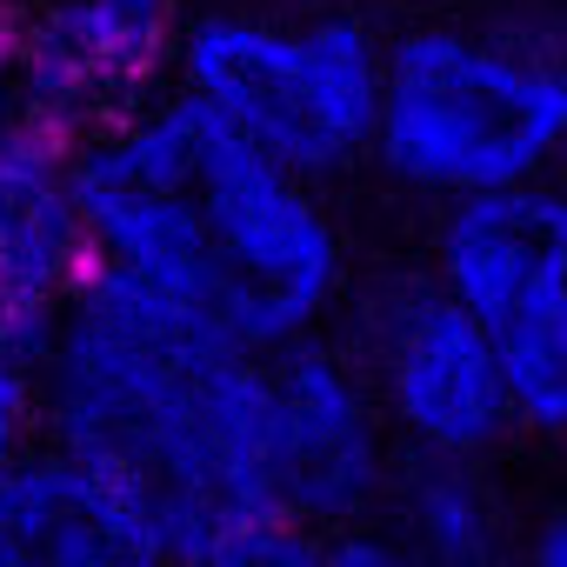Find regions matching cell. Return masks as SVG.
<instances>
[{
	"mask_svg": "<svg viewBox=\"0 0 567 567\" xmlns=\"http://www.w3.org/2000/svg\"><path fill=\"white\" fill-rule=\"evenodd\" d=\"M527 554H534L540 567H567V501H560L554 514H540V527L527 534Z\"/></svg>",
	"mask_w": 567,
	"mask_h": 567,
	"instance_id": "obj_13",
	"label": "cell"
},
{
	"mask_svg": "<svg viewBox=\"0 0 567 567\" xmlns=\"http://www.w3.org/2000/svg\"><path fill=\"white\" fill-rule=\"evenodd\" d=\"M167 560V534L154 501L48 441V447H21L0 467V567H147Z\"/></svg>",
	"mask_w": 567,
	"mask_h": 567,
	"instance_id": "obj_9",
	"label": "cell"
},
{
	"mask_svg": "<svg viewBox=\"0 0 567 567\" xmlns=\"http://www.w3.org/2000/svg\"><path fill=\"white\" fill-rule=\"evenodd\" d=\"M267 447L274 494L315 534H341L354 520H381L394 461L388 414L361 368H348L315 334L267 348Z\"/></svg>",
	"mask_w": 567,
	"mask_h": 567,
	"instance_id": "obj_6",
	"label": "cell"
},
{
	"mask_svg": "<svg viewBox=\"0 0 567 567\" xmlns=\"http://www.w3.org/2000/svg\"><path fill=\"white\" fill-rule=\"evenodd\" d=\"M368 388L408 454L481 461L514 427L501 348L441 280H401L368 308Z\"/></svg>",
	"mask_w": 567,
	"mask_h": 567,
	"instance_id": "obj_5",
	"label": "cell"
},
{
	"mask_svg": "<svg viewBox=\"0 0 567 567\" xmlns=\"http://www.w3.org/2000/svg\"><path fill=\"white\" fill-rule=\"evenodd\" d=\"M174 81L207 101L234 134L308 181L374 154L388 48L361 14L247 21L200 14L181 28Z\"/></svg>",
	"mask_w": 567,
	"mask_h": 567,
	"instance_id": "obj_4",
	"label": "cell"
},
{
	"mask_svg": "<svg viewBox=\"0 0 567 567\" xmlns=\"http://www.w3.org/2000/svg\"><path fill=\"white\" fill-rule=\"evenodd\" d=\"M174 48V0H54L8 41V107L87 134L147 101Z\"/></svg>",
	"mask_w": 567,
	"mask_h": 567,
	"instance_id": "obj_8",
	"label": "cell"
},
{
	"mask_svg": "<svg viewBox=\"0 0 567 567\" xmlns=\"http://www.w3.org/2000/svg\"><path fill=\"white\" fill-rule=\"evenodd\" d=\"M74 194L94 260L167 288L254 354L315 334L341 301L348 240L315 181L187 87L74 134Z\"/></svg>",
	"mask_w": 567,
	"mask_h": 567,
	"instance_id": "obj_2",
	"label": "cell"
},
{
	"mask_svg": "<svg viewBox=\"0 0 567 567\" xmlns=\"http://www.w3.org/2000/svg\"><path fill=\"white\" fill-rule=\"evenodd\" d=\"M501 348V381L514 427L527 434H567V301L520 315L514 328L494 334Z\"/></svg>",
	"mask_w": 567,
	"mask_h": 567,
	"instance_id": "obj_12",
	"label": "cell"
},
{
	"mask_svg": "<svg viewBox=\"0 0 567 567\" xmlns=\"http://www.w3.org/2000/svg\"><path fill=\"white\" fill-rule=\"evenodd\" d=\"M87 267L94 240L74 194V134L8 107L0 114V354L41 368Z\"/></svg>",
	"mask_w": 567,
	"mask_h": 567,
	"instance_id": "obj_7",
	"label": "cell"
},
{
	"mask_svg": "<svg viewBox=\"0 0 567 567\" xmlns=\"http://www.w3.org/2000/svg\"><path fill=\"white\" fill-rule=\"evenodd\" d=\"M381 520L401 540V554L447 560V567L487 560L501 547L494 494L474 474V461H454V454H414L408 467H394L388 501H381Z\"/></svg>",
	"mask_w": 567,
	"mask_h": 567,
	"instance_id": "obj_11",
	"label": "cell"
},
{
	"mask_svg": "<svg viewBox=\"0 0 567 567\" xmlns=\"http://www.w3.org/2000/svg\"><path fill=\"white\" fill-rule=\"evenodd\" d=\"M441 207L447 214L434 227V280L487 321V334L567 301V194L547 174L454 194Z\"/></svg>",
	"mask_w": 567,
	"mask_h": 567,
	"instance_id": "obj_10",
	"label": "cell"
},
{
	"mask_svg": "<svg viewBox=\"0 0 567 567\" xmlns=\"http://www.w3.org/2000/svg\"><path fill=\"white\" fill-rule=\"evenodd\" d=\"M41 434L127 474L194 567H321L328 534L274 494L267 354L167 288L94 260L41 361Z\"/></svg>",
	"mask_w": 567,
	"mask_h": 567,
	"instance_id": "obj_1",
	"label": "cell"
},
{
	"mask_svg": "<svg viewBox=\"0 0 567 567\" xmlns=\"http://www.w3.org/2000/svg\"><path fill=\"white\" fill-rule=\"evenodd\" d=\"M567 154V48L487 28H408L388 48L374 161L427 194L540 181Z\"/></svg>",
	"mask_w": 567,
	"mask_h": 567,
	"instance_id": "obj_3",
	"label": "cell"
}]
</instances>
